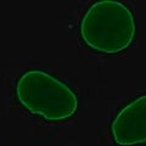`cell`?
<instances>
[{
    "label": "cell",
    "mask_w": 146,
    "mask_h": 146,
    "mask_svg": "<svg viewBox=\"0 0 146 146\" xmlns=\"http://www.w3.org/2000/svg\"><path fill=\"white\" fill-rule=\"evenodd\" d=\"M79 33L90 49L100 54L117 55L133 44L136 34L135 18L125 4L100 0L84 12Z\"/></svg>",
    "instance_id": "cell-1"
},
{
    "label": "cell",
    "mask_w": 146,
    "mask_h": 146,
    "mask_svg": "<svg viewBox=\"0 0 146 146\" xmlns=\"http://www.w3.org/2000/svg\"><path fill=\"white\" fill-rule=\"evenodd\" d=\"M16 98L32 115L48 122L70 119L78 110V96L65 82L43 70H28L18 77Z\"/></svg>",
    "instance_id": "cell-2"
},
{
    "label": "cell",
    "mask_w": 146,
    "mask_h": 146,
    "mask_svg": "<svg viewBox=\"0 0 146 146\" xmlns=\"http://www.w3.org/2000/svg\"><path fill=\"white\" fill-rule=\"evenodd\" d=\"M112 138L119 146L146 143V95L136 98L116 115L110 125Z\"/></svg>",
    "instance_id": "cell-3"
}]
</instances>
